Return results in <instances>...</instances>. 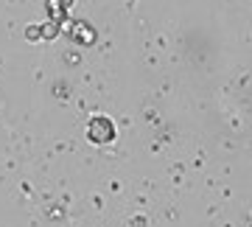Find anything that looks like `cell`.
I'll list each match as a JSON object with an SVG mask.
<instances>
[{"label":"cell","instance_id":"6da1fadb","mask_svg":"<svg viewBox=\"0 0 252 227\" xmlns=\"http://www.w3.org/2000/svg\"><path fill=\"white\" fill-rule=\"evenodd\" d=\"M90 137L95 140V143H107V140L115 137V127H112L107 118H95L90 124Z\"/></svg>","mask_w":252,"mask_h":227}]
</instances>
